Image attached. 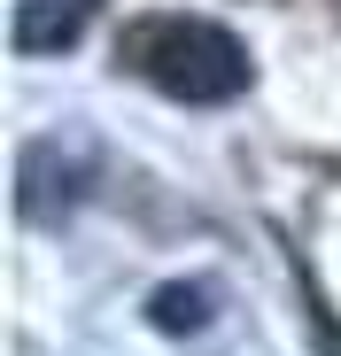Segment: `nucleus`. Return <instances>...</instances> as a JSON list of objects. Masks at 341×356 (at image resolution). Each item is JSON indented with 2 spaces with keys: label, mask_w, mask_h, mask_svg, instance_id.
I'll list each match as a JSON object with an SVG mask.
<instances>
[{
  "label": "nucleus",
  "mask_w": 341,
  "mask_h": 356,
  "mask_svg": "<svg viewBox=\"0 0 341 356\" xmlns=\"http://www.w3.org/2000/svg\"><path fill=\"white\" fill-rule=\"evenodd\" d=\"M125 54H132V70L148 86H163L170 101H194V108L233 101L248 86V47L209 16H148L125 39Z\"/></svg>",
  "instance_id": "nucleus-1"
},
{
  "label": "nucleus",
  "mask_w": 341,
  "mask_h": 356,
  "mask_svg": "<svg viewBox=\"0 0 341 356\" xmlns=\"http://www.w3.org/2000/svg\"><path fill=\"white\" fill-rule=\"evenodd\" d=\"M101 8V0H16V24H8V39L24 47V54H47V47H70L78 31H86V16Z\"/></svg>",
  "instance_id": "nucleus-2"
},
{
  "label": "nucleus",
  "mask_w": 341,
  "mask_h": 356,
  "mask_svg": "<svg viewBox=\"0 0 341 356\" xmlns=\"http://www.w3.org/2000/svg\"><path fill=\"white\" fill-rule=\"evenodd\" d=\"M209 302H217V294L194 286V279H187V286H155L148 325H155V333H202V325H209Z\"/></svg>",
  "instance_id": "nucleus-3"
}]
</instances>
